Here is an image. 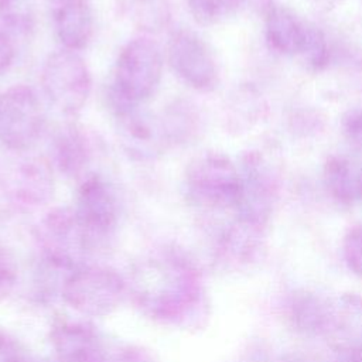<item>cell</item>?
<instances>
[{
	"instance_id": "obj_7",
	"label": "cell",
	"mask_w": 362,
	"mask_h": 362,
	"mask_svg": "<svg viewBox=\"0 0 362 362\" xmlns=\"http://www.w3.org/2000/svg\"><path fill=\"white\" fill-rule=\"evenodd\" d=\"M167 61L173 72L189 88L208 92L218 83V65L206 42L194 31L181 28L167 44Z\"/></svg>"
},
{
	"instance_id": "obj_15",
	"label": "cell",
	"mask_w": 362,
	"mask_h": 362,
	"mask_svg": "<svg viewBox=\"0 0 362 362\" xmlns=\"http://www.w3.org/2000/svg\"><path fill=\"white\" fill-rule=\"evenodd\" d=\"M52 21L64 49L78 52L93 35V13L86 0H54Z\"/></svg>"
},
{
	"instance_id": "obj_28",
	"label": "cell",
	"mask_w": 362,
	"mask_h": 362,
	"mask_svg": "<svg viewBox=\"0 0 362 362\" xmlns=\"http://www.w3.org/2000/svg\"><path fill=\"white\" fill-rule=\"evenodd\" d=\"M14 54V45L10 37L3 30H0V74L11 65Z\"/></svg>"
},
{
	"instance_id": "obj_19",
	"label": "cell",
	"mask_w": 362,
	"mask_h": 362,
	"mask_svg": "<svg viewBox=\"0 0 362 362\" xmlns=\"http://www.w3.org/2000/svg\"><path fill=\"white\" fill-rule=\"evenodd\" d=\"M160 120L168 143H188L199 132V115L188 100H174Z\"/></svg>"
},
{
	"instance_id": "obj_8",
	"label": "cell",
	"mask_w": 362,
	"mask_h": 362,
	"mask_svg": "<svg viewBox=\"0 0 362 362\" xmlns=\"http://www.w3.org/2000/svg\"><path fill=\"white\" fill-rule=\"evenodd\" d=\"M119 140L124 151L136 160H153L170 144L160 117L140 109L139 105L110 103Z\"/></svg>"
},
{
	"instance_id": "obj_27",
	"label": "cell",
	"mask_w": 362,
	"mask_h": 362,
	"mask_svg": "<svg viewBox=\"0 0 362 362\" xmlns=\"http://www.w3.org/2000/svg\"><path fill=\"white\" fill-rule=\"evenodd\" d=\"M17 281V264L14 257L0 246V298L8 296Z\"/></svg>"
},
{
	"instance_id": "obj_21",
	"label": "cell",
	"mask_w": 362,
	"mask_h": 362,
	"mask_svg": "<svg viewBox=\"0 0 362 362\" xmlns=\"http://www.w3.org/2000/svg\"><path fill=\"white\" fill-rule=\"evenodd\" d=\"M0 23L14 33H30L35 25L34 0H0Z\"/></svg>"
},
{
	"instance_id": "obj_32",
	"label": "cell",
	"mask_w": 362,
	"mask_h": 362,
	"mask_svg": "<svg viewBox=\"0 0 362 362\" xmlns=\"http://www.w3.org/2000/svg\"><path fill=\"white\" fill-rule=\"evenodd\" d=\"M359 197L362 201V170H361V177H359Z\"/></svg>"
},
{
	"instance_id": "obj_20",
	"label": "cell",
	"mask_w": 362,
	"mask_h": 362,
	"mask_svg": "<svg viewBox=\"0 0 362 362\" xmlns=\"http://www.w3.org/2000/svg\"><path fill=\"white\" fill-rule=\"evenodd\" d=\"M120 4L130 21L144 33H160L170 21L168 0H120Z\"/></svg>"
},
{
	"instance_id": "obj_5",
	"label": "cell",
	"mask_w": 362,
	"mask_h": 362,
	"mask_svg": "<svg viewBox=\"0 0 362 362\" xmlns=\"http://www.w3.org/2000/svg\"><path fill=\"white\" fill-rule=\"evenodd\" d=\"M41 86L61 113L74 116L85 106L92 90V75L76 51L61 49L45 59L41 69Z\"/></svg>"
},
{
	"instance_id": "obj_2",
	"label": "cell",
	"mask_w": 362,
	"mask_h": 362,
	"mask_svg": "<svg viewBox=\"0 0 362 362\" xmlns=\"http://www.w3.org/2000/svg\"><path fill=\"white\" fill-rule=\"evenodd\" d=\"M188 199L206 209H236L240 197L238 167L222 153H202L185 168Z\"/></svg>"
},
{
	"instance_id": "obj_6",
	"label": "cell",
	"mask_w": 362,
	"mask_h": 362,
	"mask_svg": "<svg viewBox=\"0 0 362 362\" xmlns=\"http://www.w3.org/2000/svg\"><path fill=\"white\" fill-rule=\"evenodd\" d=\"M45 127V115L33 88L18 83L0 95V143L17 153L33 148Z\"/></svg>"
},
{
	"instance_id": "obj_23",
	"label": "cell",
	"mask_w": 362,
	"mask_h": 362,
	"mask_svg": "<svg viewBox=\"0 0 362 362\" xmlns=\"http://www.w3.org/2000/svg\"><path fill=\"white\" fill-rule=\"evenodd\" d=\"M300 57L305 62V65L314 71L322 69L328 62V44L321 33L314 25L307 27L304 47L300 52Z\"/></svg>"
},
{
	"instance_id": "obj_3",
	"label": "cell",
	"mask_w": 362,
	"mask_h": 362,
	"mask_svg": "<svg viewBox=\"0 0 362 362\" xmlns=\"http://www.w3.org/2000/svg\"><path fill=\"white\" fill-rule=\"evenodd\" d=\"M124 293L126 283L116 270L81 264L66 277L61 297L82 315L106 317L120 305Z\"/></svg>"
},
{
	"instance_id": "obj_25",
	"label": "cell",
	"mask_w": 362,
	"mask_h": 362,
	"mask_svg": "<svg viewBox=\"0 0 362 362\" xmlns=\"http://www.w3.org/2000/svg\"><path fill=\"white\" fill-rule=\"evenodd\" d=\"M341 129L349 147L362 154V109L348 110L342 116Z\"/></svg>"
},
{
	"instance_id": "obj_11",
	"label": "cell",
	"mask_w": 362,
	"mask_h": 362,
	"mask_svg": "<svg viewBox=\"0 0 362 362\" xmlns=\"http://www.w3.org/2000/svg\"><path fill=\"white\" fill-rule=\"evenodd\" d=\"M49 338L61 362H109L102 335L88 322L57 321L51 328Z\"/></svg>"
},
{
	"instance_id": "obj_18",
	"label": "cell",
	"mask_w": 362,
	"mask_h": 362,
	"mask_svg": "<svg viewBox=\"0 0 362 362\" xmlns=\"http://www.w3.org/2000/svg\"><path fill=\"white\" fill-rule=\"evenodd\" d=\"M359 177L361 170H356L345 157L331 156L324 164V185L328 194L339 204L352 205L361 199Z\"/></svg>"
},
{
	"instance_id": "obj_24",
	"label": "cell",
	"mask_w": 362,
	"mask_h": 362,
	"mask_svg": "<svg viewBox=\"0 0 362 362\" xmlns=\"http://www.w3.org/2000/svg\"><path fill=\"white\" fill-rule=\"evenodd\" d=\"M342 257L348 270L362 280V223L352 226L342 239Z\"/></svg>"
},
{
	"instance_id": "obj_9",
	"label": "cell",
	"mask_w": 362,
	"mask_h": 362,
	"mask_svg": "<svg viewBox=\"0 0 362 362\" xmlns=\"http://www.w3.org/2000/svg\"><path fill=\"white\" fill-rule=\"evenodd\" d=\"M240 197L236 218L266 226L274 205V182L264 161L257 154H247L239 170Z\"/></svg>"
},
{
	"instance_id": "obj_33",
	"label": "cell",
	"mask_w": 362,
	"mask_h": 362,
	"mask_svg": "<svg viewBox=\"0 0 362 362\" xmlns=\"http://www.w3.org/2000/svg\"><path fill=\"white\" fill-rule=\"evenodd\" d=\"M318 1H321V3H324V4H334V3H337V1H339V0H318Z\"/></svg>"
},
{
	"instance_id": "obj_16",
	"label": "cell",
	"mask_w": 362,
	"mask_h": 362,
	"mask_svg": "<svg viewBox=\"0 0 362 362\" xmlns=\"http://www.w3.org/2000/svg\"><path fill=\"white\" fill-rule=\"evenodd\" d=\"M52 161L61 174L68 178L85 177L90 163V143L85 132L75 123L58 126L51 141Z\"/></svg>"
},
{
	"instance_id": "obj_31",
	"label": "cell",
	"mask_w": 362,
	"mask_h": 362,
	"mask_svg": "<svg viewBox=\"0 0 362 362\" xmlns=\"http://www.w3.org/2000/svg\"><path fill=\"white\" fill-rule=\"evenodd\" d=\"M236 6L239 4H253V6H272V3H269V0H233Z\"/></svg>"
},
{
	"instance_id": "obj_10",
	"label": "cell",
	"mask_w": 362,
	"mask_h": 362,
	"mask_svg": "<svg viewBox=\"0 0 362 362\" xmlns=\"http://www.w3.org/2000/svg\"><path fill=\"white\" fill-rule=\"evenodd\" d=\"M6 189L23 205L40 206L49 202L55 192L52 164L41 156L18 160L6 175Z\"/></svg>"
},
{
	"instance_id": "obj_17",
	"label": "cell",
	"mask_w": 362,
	"mask_h": 362,
	"mask_svg": "<svg viewBox=\"0 0 362 362\" xmlns=\"http://www.w3.org/2000/svg\"><path fill=\"white\" fill-rule=\"evenodd\" d=\"M308 24L303 23L291 10L270 6L266 10V40L272 49L283 55H300Z\"/></svg>"
},
{
	"instance_id": "obj_30",
	"label": "cell",
	"mask_w": 362,
	"mask_h": 362,
	"mask_svg": "<svg viewBox=\"0 0 362 362\" xmlns=\"http://www.w3.org/2000/svg\"><path fill=\"white\" fill-rule=\"evenodd\" d=\"M334 362H362V352H359V351L335 352Z\"/></svg>"
},
{
	"instance_id": "obj_13",
	"label": "cell",
	"mask_w": 362,
	"mask_h": 362,
	"mask_svg": "<svg viewBox=\"0 0 362 362\" xmlns=\"http://www.w3.org/2000/svg\"><path fill=\"white\" fill-rule=\"evenodd\" d=\"M264 229L266 226L236 218L219 239L218 260L230 270L253 266L264 253Z\"/></svg>"
},
{
	"instance_id": "obj_4",
	"label": "cell",
	"mask_w": 362,
	"mask_h": 362,
	"mask_svg": "<svg viewBox=\"0 0 362 362\" xmlns=\"http://www.w3.org/2000/svg\"><path fill=\"white\" fill-rule=\"evenodd\" d=\"M74 214L85 250L96 249L113 236L119 222V202L102 175L86 174L81 178Z\"/></svg>"
},
{
	"instance_id": "obj_29",
	"label": "cell",
	"mask_w": 362,
	"mask_h": 362,
	"mask_svg": "<svg viewBox=\"0 0 362 362\" xmlns=\"http://www.w3.org/2000/svg\"><path fill=\"white\" fill-rule=\"evenodd\" d=\"M277 362H322L320 358L305 352H288L277 359Z\"/></svg>"
},
{
	"instance_id": "obj_14",
	"label": "cell",
	"mask_w": 362,
	"mask_h": 362,
	"mask_svg": "<svg viewBox=\"0 0 362 362\" xmlns=\"http://www.w3.org/2000/svg\"><path fill=\"white\" fill-rule=\"evenodd\" d=\"M329 298L314 290H293L284 300L283 313L288 327L307 338L324 335Z\"/></svg>"
},
{
	"instance_id": "obj_26",
	"label": "cell",
	"mask_w": 362,
	"mask_h": 362,
	"mask_svg": "<svg viewBox=\"0 0 362 362\" xmlns=\"http://www.w3.org/2000/svg\"><path fill=\"white\" fill-rule=\"evenodd\" d=\"M0 362H30V355L24 345L3 331H0Z\"/></svg>"
},
{
	"instance_id": "obj_12",
	"label": "cell",
	"mask_w": 362,
	"mask_h": 362,
	"mask_svg": "<svg viewBox=\"0 0 362 362\" xmlns=\"http://www.w3.org/2000/svg\"><path fill=\"white\" fill-rule=\"evenodd\" d=\"M322 338L334 352H362V294L348 291L329 298Z\"/></svg>"
},
{
	"instance_id": "obj_22",
	"label": "cell",
	"mask_w": 362,
	"mask_h": 362,
	"mask_svg": "<svg viewBox=\"0 0 362 362\" xmlns=\"http://www.w3.org/2000/svg\"><path fill=\"white\" fill-rule=\"evenodd\" d=\"M194 20L201 25H214L229 17L238 7L233 0H187Z\"/></svg>"
},
{
	"instance_id": "obj_1",
	"label": "cell",
	"mask_w": 362,
	"mask_h": 362,
	"mask_svg": "<svg viewBox=\"0 0 362 362\" xmlns=\"http://www.w3.org/2000/svg\"><path fill=\"white\" fill-rule=\"evenodd\" d=\"M163 52L148 37H136L120 49L109 89L110 103L140 105L157 90L163 76Z\"/></svg>"
}]
</instances>
